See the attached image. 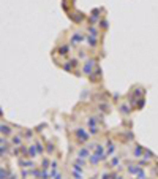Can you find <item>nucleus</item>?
<instances>
[{"label": "nucleus", "mask_w": 158, "mask_h": 179, "mask_svg": "<svg viewBox=\"0 0 158 179\" xmlns=\"http://www.w3.org/2000/svg\"><path fill=\"white\" fill-rule=\"evenodd\" d=\"M22 139H24L22 136H14V138H13V146H21V144H22Z\"/></svg>", "instance_id": "1"}, {"label": "nucleus", "mask_w": 158, "mask_h": 179, "mask_svg": "<svg viewBox=\"0 0 158 179\" xmlns=\"http://www.w3.org/2000/svg\"><path fill=\"white\" fill-rule=\"evenodd\" d=\"M90 179H100V178H90Z\"/></svg>", "instance_id": "2"}]
</instances>
